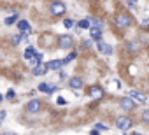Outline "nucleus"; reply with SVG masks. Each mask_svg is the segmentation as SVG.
Returning <instances> with one entry per match:
<instances>
[{
  "label": "nucleus",
  "instance_id": "nucleus-21",
  "mask_svg": "<svg viewBox=\"0 0 149 135\" xmlns=\"http://www.w3.org/2000/svg\"><path fill=\"white\" fill-rule=\"evenodd\" d=\"M6 98H7V100H14V98H16L14 90H9V91H7V95H6Z\"/></svg>",
  "mask_w": 149,
  "mask_h": 135
},
{
  "label": "nucleus",
  "instance_id": "nucleus-8",
  "mask_svg": "<svg viewBox=\"0 0 149 135\" xmlns=\"http://www.w3.org/2000/svg\"><path fill=\"white\" fill-rule=\"evenodd\" d=\"M40 109H42V104H40L39 100H32V102L26 104V111H28V112H39Z\"/></svg>",
  "mask_w": 149,
  "mask_h": 135
},
{
  "label": "nucleus",
  "instance_id": "nucleus-18",
  "mask_svg": "<svg viewBox=\"0 0 149 135\" xmlns=\"http://www.w3.org/2000/svg\"><path fill=\"white\" fill-rule=\"evenodd\" d=\"M14 21H18V13H14L13 16H9V18H6V19H4V23H6V25H13Z\"/></svg>",
  "mask_w": 149,
  "mask_h": 135
},
{
  "label": "nucleus",
  "instance_id": "nucleus-5",
  "mask_svg": "<svg viewBox=\"0 0 149 135\" xmlns=\"http://www.w3.org/2000/svg\"><path fill=\"white\" fill-rule=\"evenodd\" d=\"M97 47H98V51H102V53L107 54V56H111V54L114 53L112 46H109V44H105V42H102V40H97Z\"/></svg>",
  "mask_w": 149,
  "mask_h": 135
},
{
  "label": "nucleus",
  "instance_id": "nucleus-19",
  "mask_svg": "<svg viewBox=\"0 0 149 135\" xmlns=\"http://www.w3.org/2000/svg\"><path fill=\"white\" fill-rule=\"evenodd\" d=\"M90 23H91L90 19H81V21L77 23V26H79V28H90Z\"/></svg>",
  "mask_w": 149,
  "mask_h": 135
},
{
  "label": "nucleus",
  "instance_id": "nucleus-28",
  "mask_svg": "<svg viewBox=\"0 0 149 135\" xmlns=\"http://www.w3.org/2000/svg\"><path fill=\"white\" fill-rule=\"evenodd\" d=\"M130 74H132V76H135V74H137V70H135V67H130Z\"/></svg>",
  "mask_w": 149,
  "mask_h": 135
},
{
  "label": "nucleus",
  "instance_id": "nucleus-27",
  "mask_svg": "<svg viewBox=\"0 0 149 135\" xmlns=\"http://www.w3.org/2000/svg\"><path fill=\"white\" fill-rule=\"evenodd\" d=\"M97 130H104V132H105V130H109V128H107L105 125H102V123H98V125H97Z\"/></svg>",
  "mask_w": 149,
  "mask_h": 135
},
{
  "label": "nucleus",
  "instance_id": "nucleus-1",
  "mask_svg": "<svg viewBox=\"0 0 149 135\" xmlns=\"http://www.w3.org/2000/svg\"><path fill=\"white\" fill-rule=\"evenodd\" d=\"M130 25H132V18H130L126 13L118 14V18H116V26H118V28H128Z\"/></svg>",
  "mask_w": 149,
  "mask_h": 135
},
{
  "label": "nucleus",
  "instance_id": "nucleus-14",
  "mask_svg": "<svg viewBox=\"0 0 149 135\" xmlns=\"http://www.w3.org/2000/svg\"><path fill=\"white\" fill-rule=\"evenodd\" d=\"M40 60H42V54H40V53H35V56H33L32 60H28V61H30V65H32L33 69H35V67H39Z\"/></svg>",
  "mask_w": 149,
  "mask_h": 135
},
{
  "label": "nucleus",
  "instance_id": "nucleus-29",
  "mask_svg": "<svg viewBox=\"0 0 149 135\" xmlns=\"http://www.w3.org/2000/svg\"><path fill=\"white\" fill-rule=\"evenodd\" d=\"M0 119H2V121L6 119V111H2V112H0Z\"/></svg>",
  "mask_w": 149,
  "mask_h": 135
},
{
  "label": "nucleus",
  "instance_id": "nucleus-17",
  "mask_svg": "<svg viewBox=\"0 0 149 135\" xmlns=\"http://www.w3.org/2000/svg\"><path fill=\"white\" fill-rule=\"evenodd\" d=\"M33 56H35V49H33L32 46H28L26 51H25V58H26V60H32Z\"/></svg>",
  "mask_w": 149,
  "mask_h": 135
},
{
  "label": "nucleus",
  "instance_id": "nucleus-11",
  "mask_svg": "<svg viewBox=\"0 0 149 135\" xmlns=\"http://www.w3.org/2000/svg\"><path fill=\"white\" fill-rule=\"evenodd\" d=\"M46 65H47V69L58 70L61 65H65V60H53V61H49V63H46Z\"/></svg>",
  "mask_w": 149,
  "mask_h": 135
},
{
  "label": "nucleus",
  "instance_id": "nucleus-20",
  "mask_svg": "<svg viewBox=\"0 0 149 135\" xmlns=\"http://www.w3.org/2000/svg\"><path fill=\"white\" fill-rule=\"evenodd\" d=\"M90 21L95 25V28H102V25H104V23H102L100 19H97V18H90Z\"/></svg>",
  "mask_w": 149,
  "mask_h": 135
},
{
  "label": "nucleus",
  "instance_id": "nucleus-24",
  "mask_svg": "<svg viewBox=\"0 0 149 135\" xmlns=\"http://www.w3.org/2000/svg\"><path fill=\"white\" fill-rule=\"evenodd\" d=\"M63 25H65V28H72V26H74V21H72V19H65Z\"/></svg>",
  "mask_w": 149,
  "mask_h": 135
},
{
  "label": "nucleus",
  "instance_id": "nucleus-6",
  "mask_svg": "<svg viewBox=\"0 0 149 135\" xmlns=\"http://www.w3.org/2000/svg\"><path fill=\"white\" fill-rule=\"evenodd\" d=\"M18 30H19L25 37L32 33V26H30V23H28V21H18Z\"/></svg>",
  "mask_w": 149,
  "mask_h": 135
},
{
  "label": "nucleus",
  "instance_id": "nucleus-4",
  "mask_svg": "<svg viewBox=\"0 0 149 135\" xmlns=\"http://www.w3.org/2000/svg\"><path fill=\"white\" fill-rule=\"evenodd\" d=\"M63 13H65V4L60 2V0H54V2L51 4V14H54V16H61Z\"/></svg>",
  "mask_w": 149,
  "mask_h": 135
},
{
  "label": "nucleus",
  "instance_id": "nucleus-30",
  "mask_svg": "<svg viewBox=\"0 0 149 135\" xmlns=\"http://www.w3.org/2000/svg\"><path fill=\"white\" fill-rule=\"evenodd\" d=\"M128 4H130V6H135V4H137V0H128Z\"/></svg>",
  "mask_w": 149,
  "mask_h": 135
},
{
  "label": "nucleus",
  "instance_id": "nucleus-16",
  "mask_svg": "<svg viewBox=\"0 0 149 135\" xmlns=\"http://www.w3.org/2000/svg\"><path fill=\"white\" fill-rule=\"evenodd\" d=\"M39 90H40V91H46V93H53V91H56L54 86H49V84H46V83H40V84H39Z\"/></svg>",
  "mask_w": 149,
  "mask_h": 135
},
{
  "label": "nucleus",
  "instance_id": "nucleus-25",
  "mask_svg": "<svg viewBox=\"0 0 149 135\" xmlns=\"http://www.w3.org/2000/svg\"><path fill=\"white\" fill-rule=\"evenodd\" d=\"M142 119L149 125V111H144V114H142Z\"/></svg>",
  "mask_w": 149,
  "mask_h": 135
},
{
  "label": "nucleus",
  "instance_id": "nucleus-3",
  "mask_svg": "<svg viewBox=\"0 0 149 135\" xmlns=\"http://www.w3.org/2000/svg\"><path fill=\"white\" fill-rule=\"evenodd\" d=\"M72 44H74V39H72L70 35H60V37H58V46H60L61 49H70Z\"/></svg>",
  "mask_w": 149,
  "mask_h": 135
},
{
  "label": "nucleus",
  "instance_id": "nucleus-15",
  "mask_svg": "<svg viewBox=\"0 0 149 135\" xmlns=\"http://www.w3.org/2000/svg\"><path fill=\"white\" fill-rule=\"evenodd\" d=\"M90 33H91V39H93V40H100V39H102V30H100V28H95V26H93Z\"/></svg>",
  "mask_w": 149,
  "mask_h": 135
},
{
  "label": "nucleus",
  "instance_id": "nucleus-12",
  "mask_svg": "<svg viewBox=\"0 0 149 135\" xmlns=\"http://www.w3.org/2000/svg\"><path fill=\"white\" fill-rule=\"evenodd\" d=\"M128 95H130V97H133L135 100H139L140 104H144V102H146V97H144V93H142V91H135V90H132Z\"/></svg>",
  "mask_w": 149,
  "mask_h": 135
},
{
  "label": "nucleus",
  "instance_id": "nucleus-23",
  "mask_svg": "<svg viewBox=\"0 0 149 135\" xmlns=\"http://www.w3.org/2000/svg\"><path fill=\"white\" fill-rule=\"evenodd\" d=\"M140 28L149 30V19H142V21H140Z\"/></svg>",
  "mask_w": 149,
  "mask_h": 135
},
{
  "label": "nucleus",
  "instance_id": "nucleus-33",
  "mask_svg": "<svg viewBox=\"0 0 149 135\" xmlns=\"http://www.w3.org/2000/svg\"><path fill=\"white\" fill-rule=\"evenodd\" d=\"M133 135H140V133H133Z\"/></svg>",
  "mask_w": 149,
  "mask_h": 135
},
{
  "label": "nucleus",
  "instance_id": "nucleus-26",
  "mask_svg": "<svg viewBox=\"0 0 149 135\" xmlns=\"http://www.w3.org/2000/svg\"><path fill=\"white\" fill-rule=\"evenodd\" d=\"M76 54H77V53H70V54H68V56L65 58V63H68L70 60H74V58H76Z\"/></svg>",
  "mask_w": 149,
  "mask_h": 135
},
{
  "label": "nucleus",
  "instance_id": "nucleus-32",
  "mask_svg": "<svg viewBox=\"0 0 149 135\" xmlns=\"http://www.w3.org/2000/svg\"><path fill=\"white\" fill-rule=\"evenodd\" d=\"M2 135H18V133H9V132H6V133H2Z\"/></svg>",
  "mask_w": 149,
  "mask_h": 135
},
{
  "label": "nucleus",
  "instance_id": "nucleus-10",
  "mask_svg": "<svg viewBox=\"0 0 149 135\" xmlns=\"http://www.w3.org/2000/svg\"><path fill=\"white\" fill-rule=\"evenodd\" d=\"M70 86H72L74 90H81V88L84 86V83H83L81 77H70Z\"/></svg>",
  "mask_w": 149,
  "mask_h": 135
},
{
  "label": "nucleus",
  "instance_id": "nucleus-9",
  "mask_svg": "<svg viewBox=\"0 0 149 135\" xmlns=\"http://www.w3.org/2000/svg\"><path fill=\"white\" fill-rule=\"evenodd\" d=\"M119 105H121L123 109H128V111H132V109L135 107V104H133V100H132L130 97H125V98H121Z\"/></svg>",
  "mask_w": 149,
  "mask_h": 135
},
{
  "label": "nucleus",
  "instance_id": "nucleus-13",
  "mask_svg": "<svg viewBox=\"0 0 149 135\" xmlns=\"http://www.w3.org/2000/svg\"><path fill=\"white\" fill-rule=\"evenodd\" d=\"M47 70H49L47 65H39V67H35V69H33V76H44Z\"/></svg>",
  "mask_w": 149,
  "mask_h": 135
},
{
  "label": "nucleus",
  "instance_id": "nucleus-7",
  "mask_svg": "<svg viewBox=\"0 0 149 135\" xmlns=\"http://www.w3.org/2000/svg\"><path fill=\"white\" fill-rule=\"evenodd\" d=\"M90 97L95 98V100H100V98L104 97V90L98 88V86H91V88H90Z\"/></svg>",
  "mask_w": 149,
  "mask_h": 135
},
{
  "label": "nucleus",
  "instance_id": "nucleus-22",
  "mask_svg": "<svg viewBox=\"0 0 149 135\" xmlns=\"http://www.w3.org/2000/svg\"><path fill=\"white\" fill-rule=\"evenodd\" d=\"M11 42H13V46H18V44H19V42H21V35H14V37H13V40H11Z\"/></svg>",
  "mask_w": 149,
  "mask_h": 135
},
{
  "label": "nucleus",
  "instance_id": "nucleus-31",
  "mask_svg": "<svg viewBox=\"0 0 149 135\" xmlns=\"http://www.w3.org/2000/svg\"><path fill=\"white\" fill-rule=\"evenodd\" d=\"M90 135H100V133H98V130H93V132H91Z\"/></svg>",
  "mask_w": 149,
  "mask_h": 135
},
{
  "label": "nucleus",
  "instance_id": "nucleus-2",
  "mask_svg": "<svg viewBox=\"0 0 149 135\" xmlns=\"http://www.w3.org/2000/svg\"><path fill=\"white\" fill-rule=\"evenodd\" d=\"M116 126H118L119 130L126 132L128 128H132V126H133V123H132V119H130V118H126V116H119V118L116 119Z\"/></svg>",
  "mask_w": 149,
  "mask_h": 135
}]
</instances>
